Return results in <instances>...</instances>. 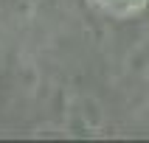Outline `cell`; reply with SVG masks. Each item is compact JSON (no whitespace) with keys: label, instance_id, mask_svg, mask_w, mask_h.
Instances as JSON below:
<instances>
[{"label":"cell","instance_id":"cell-1","mask_svg":"<svg viewBox=\"0 0 149 143\" xmlns=\"http://www.w3.org/2000/svg\"><path fill=\"white\" fill-rule=\"evenodd\" d=\"M87 6L113 20H130V17L141 14L149 6V0H87Z\"/></svg>","mask_w":149,"mask_h":143}]
</instances>
